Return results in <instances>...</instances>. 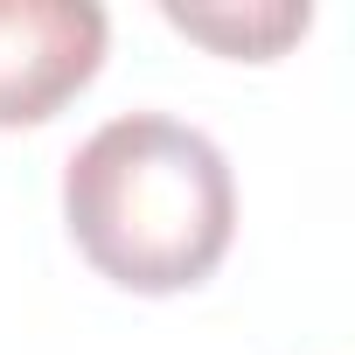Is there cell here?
I'll use <instances>...</instances> for the list:
<instances>
[{
    "label": "cell",
    "mask_w": 355,
    "mask_h": 355,
    "mask_svg": "<svg viewBox=\"0 0 355 355\" xmlns=\"http://www.w3.org/2000/svg\"><path fill=\"white\" fill-rule=\"evenodd\" d=\"M63 223L112 286L160 300L223 265L237 237V182L209 132L167 112H125L70 153Z\"/></svg>",
    "instance_id": "cell-1"
},
{
    "label": "cell",
    "mask_w": 355,
    "mask_h": 355,
    "mask_svg": "<svg viewBox=\"0 0 355 355\" xmlns=\"http://www.w3.org/2000/svg\"><path fill=\"white\" fill-rule=\"evenodd\" d=\"M105 8L91 0H0V125L56 119L105 63Z\"/></svg>",
    "instance_id": "cell-2"
},
{
    "label": "cell",
    "mask_w": 355,
    "mask_h": 355,
    "mask_svg": "<svg viewBox=\"0 0 355 355\" xmlns=\"http://www.w3.org/2000/svg\"><path fill=\"white\" fill-rule=\"evenodd\" d=\"M167 21L182 28V35H196V42H209V49H223V56L265 63L293 35H306L313 15L306 8H244V15H223V8H167Z\"/></svg>",
    "instance_id": "cell-3"
}]
</instances>
